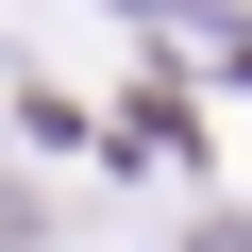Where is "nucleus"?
<instances>
[{
	"label": "nucleus",
	"mask_w": 252,
	"mask_h": 252,
	"mask_svg": "<svg viewBox=\"0 0 252 252\" xmlns=\"http://www.w3.org/2000/svg\"><path fill=\"white\" fill-rule=\"evenodd\" d=\"M185 252H252V219H202V235H185Z\"/></svg>",
	"instance_id": "nucleus-1"
}]
</instances>
